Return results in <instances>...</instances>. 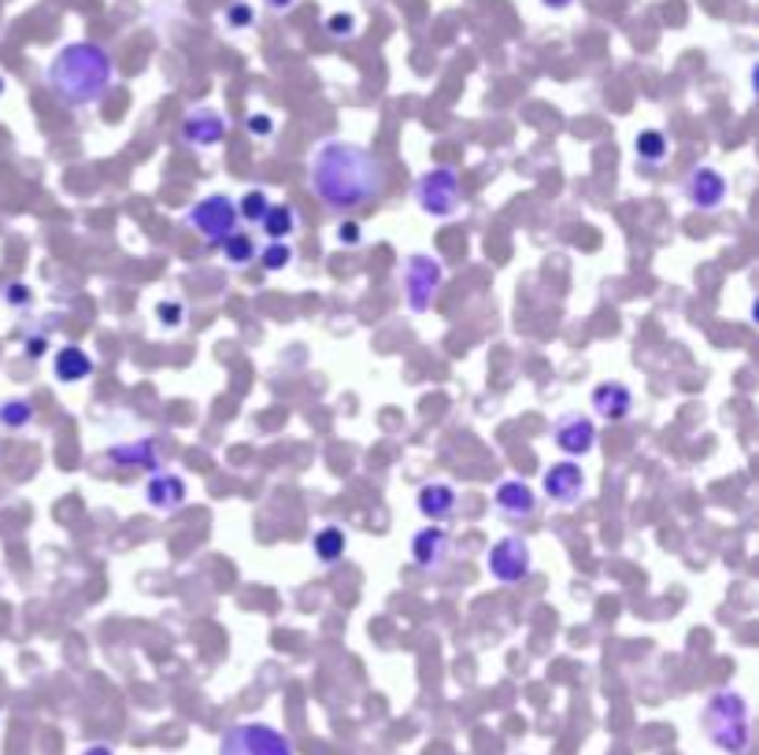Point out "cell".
<instances>
[{"label": "cell", "mask_w": 759, "mask_h": 755, "mask_svg": "<svg viewBox=\"0 0 759 755\" xmlns=\"http://www.w3.org/2000/svg\"><path fill=\"white\" fill-rule=\"evenodd\" d=\"M312 189L330 211H360L386 193V167L363 145L326 141L312 156Z\"/></svg>", "instance_id": "obj_1"}, {"label": "cell", "mask_w": 759, "mask_h": 755, "mask_svg": "<svg viewBox=\"0 0 759 755\" xmlns=\"http://www.w3.org/2000/svg\"><path fill=\"white\" fill-rule=\"evenodd\" d=\"M49 93L67 108H86L97 104L115 82V60L108 49L93 45V41H71L52 56L45 71Z\"/></svg>", "instance_id": "obj_2"}, {"label": "cell", "mask_w": 759, "mask_h": 755, "mask_svg": "<svg viewBox=\"0 0 759 755\" xmlns=\"http://www.w3.org/2000/svg\"><path fill=\"white\" fill-rule=\"evenodd\" d=\"M700 730L723 755H745L752 748V719H748V700L734 689H719L708 696L700 711Z\"/></svg>", "instance_id": "obj_3"}, {"label": "cell", "mask_w": 759, "mask_h": 755, "mask_svg": "<svg viewBox=\"0 0 759 755\" xmlns=\"http://www.w3.org/2000/svg\"><path fill=\"white\" fill-rule=\"evenodd\" d=\"M219 755H297L293 741L267 722H238L219 737Z\"/></svg>", "instance_id": "obj_4"}, {"label": "cell", "mask_w": 759, "mask_h": 755, "mask_svg": "<svg viewBox=\"0 0 759 755\" xmlns=\"http://www.w3.org/2000/svg\"><path fill=\"white\" fill-rule=\"evenodd\" d=\"M186 222L193 227L208 244H223L230 233L238 230V205L223 193H212L204 200H197L193 208L186 211Z\"/></svg>", "instance_id": "obj_5"}, {"label": "cell", "mask_w": 759, "mask_h": 755, "mask_svg": "<svg viewBox=\"0 0 759 755\" xmlns=\"http://www.w3.org/2000/svg\"><path fill=\"white\" fill-rule=\"evenodd\" d=\"M441 282H445V268H441V260L426 256V252L408 256V263H404V301H408L411 312L415 315L430 312Z\"/></svg>", "instance_id": "obj_6"}, {"label": "cell", "mask_w": 759, "mask_h": 755, "mask_svg": "<svg viewBox=\"0 0 759 755\" xmlns=\"http://www.w3.org/2000/svg\"><path fill=\"white\" fill-rule=\"evenodd\" d=\"M415 200L426 216L449 219L460 211V175L452 167H434L415 182Z\"/></svg>", "instance_id": "obj_7"}, {"label": "cell", "mask_w": 759, "mask_h": 755, "mask_svg": "<svg viewBox=\"0 0 759 755\" xmlns=\"http://www.w3.org/2000/svg\"><path fill=\"white\" fill-rule=\"evenodd\" d=\"M486 570H489V578L493 581H500V585H519L530 578V570H534V556H530V545H526L523 537H500L497 545L489 548V556H486Z\"/></svg>", "instance_id": "obj_8"}, {"label": "cell", "mask_w": 759, "mask_h": 755, "mask_svg": "<svg viewBox=\"0 0 759 755\" xmlns=\"http://www.w3.org/2000/svg\"><path fill=\"white\" fill-rule=\"evenodd\" d=\"M552 441L563 455H574V460L578 455H589L597 449V422L589 415L567 411L552 422Z\"/></svg>", "instance_id": "obj_9"}, {"label": "cell", "mask_w": 759, "mask_h": 755, "mask_svg": "<svg viewBox=\"0 0 759 755\" xmlns=\"http://www.w3.org/2000/svg\"><path fill=\"white\" fill-rule=\"evenodd\" d=\"M726 193H730V186H726L723 171H715V167H697L682 182V197L697 211H719Z\"/></svg>", "instance_id": "obj_10"}, {"label": "cell", "mask_w": 759, "mask_h": 755, "mask_svg": "<svg viewBox=\"0 0 759 755\" xmlns=\"http://www.w3.org/2000/svg\"><path fill=\"white\" fill-rule=\"evenodd\" d=\"M541 489H545V496L552 500V504L574 507L578 500H582V493H586V474H582V466L571 463V460L552 463L545 471V478H541Z\"/></svg>", "instance_id": "obj_11"}, {"label": "cell", "mask_w": 759, "mask_h": 755, "mask_svg": "<svg viewBox=\"0 0 759 755\" xmlns=\"http://www.w3.org/2000/svg\"><path fill=\"white\" fill-rule=\"evenodd\" d=\"M449 556H452V537H449V529L426 526V529H419V534L411 537V563H415L419 570L441 574V570L449 567Z\"/></svg>", "instance_id": "obj_12"}, {"label": "cell", "mask_w": 759, "mask_h": 755, "mask_svg": "<svg viewBox=\"0 0 759 755\" xmlns=\"http://www.w3.org/2000/svg\"><path fill=\"white\" fill-rule=\"evenodd\" d=\"M189 500V485L182 474H171V471H156L149 478V485H145V504L152 507V512L160 515H175L182 512Z\"/></svg>", "instance_id": "obj_13"}, {"label": "cell", "mask_w": 759, "mask_h": 755, "mask_svg": "<svg viewBox=\"0 0 759 755\" xmlns=\"http://www.w3.org/2000/svg\"><path fill=\"white\" fill-rule=\"evenodd\" d=\"M104 463L119 466V471H160V444L152 438H137V441H123V444H112L108 452H104Z\"/></svg>", "instance_id": "obj_14"}, {"label": "cell", "mask_w": 759, "mask_h": 755, "mask_svg": "<svg viewBox=\"0 0 759 755\" xmlns=\"http://www.w3.org/2000/svg\"><path fill=\"white\" fill-rule=\"evenodd\" d=\"M589 408H593L597 419H604V422H623L630 419V411H634V389H630L626 381H604V386L593 389Z\"/></svg>", "instance_id": "obj_15"}, {"label": "cell", "mask_w": 759, "mask_h": 755, "mask_svg": "<svg viewBox=\"0 0 759 755\" xmlns=\"http://www.w3.org/2000/svg\"><path fill=\"white\" fill-rule=\"evenodd\" d=\"M182 141L193 145V148H215L219 141H223L226 134V123L223 115L212 112V108H200V112H189L186 123H182Z\"/></svg>", "instance_id": "obj_16"}, {"label": "cell", "mask_w": 759, "mask_h": 755, "mask_svg": "<svg viewBox=\"0 0 759 755\" xmlns=\"http://www.w3.org/2000/svg\"><path fill=\"white\" fill-rule=\"evenodd\" d=\"M493 504H497V512L504 518H515V523H523V518H530L537 512V493L519 478H508V482L497 485V493H493Z\"/></svg>", "instance_id": "obj_17"}, {"label": "cell", "mask_w": 759, "mask_h": 755, "mask_svg": "<svg viewBox=\"0 0 759 755\" xmlns=\"http://www.w3.org/2000/svg\"><path fill=\"white\" fill-rule=\"evenodd\" d=\"M456 504H460L456 485H449V482H426L415 496L419 515L430 518V523H445V518H452L456 515Z\"/></svg>", "instance_id": "obj_18"}, {"label": "cell", "mask_w": 759, "mask_h": 755, "mask_svg": "<svg viewBox=\"0 0 759 755\" xmlns=\"http://www.w3.org/2000/svg\"><path fill=\"white\" fill-rule=\"evenodd\" d=\"M52 370H56L60 381H86L93 375V356L78 345H63L52 359Z\"/></svg>", "instance_id": "obj_19"}, {"label": "cell", "mask_w": 759, "mask_h": 755, "mask_svg": "<svg viewBox=\"0 0 759 755\" xmlns=\"http://www.w3.org/2000/svg\"><path fill=\"white\" fill-rule=\"evenodd\" d=\"M297 222H301V216H297V208L293 205H271V211L267 216H263V233H267L271 241H286L293 230H297Z\"/></svg>", "instance_id": "obj_20"}, {"label": "cell", "mask_w": 759, "mask_h": 755, "mask_svg": "<svg viewBox=\"0 0 759 755\" xmlns=\"http://www.w3.org/2000/svg\"><path fill=\"white\" fill-rule=\"evenodd\" d=\"M345 548H349V537H345V529H337V526H323L319 534L312 537V552L326 563V567L341 559Z\"/></svg>", "instance_id": "obj_21"}, {"label": "cell", "mask_w": 759, "mask_h": 755, "mask_svg": "<svg viewBox=\"0 0 759 755\" xmlns=\"http://www.w3.org/2000/svg\"><path fill=\"white\" fill-rule=\"evenodd\" d=\"M30 422H34V403L30 400H23V397L0 400V430L19 433V430H27Z\"/></svg>", "instance_id": "obj_22"}, {"label": "cell", "mask_w": 759, "mask_h": 755, "mask_svg": "<svg viewBox=\"0 0 759 755\" xmlns=\"http://www.w3.org/2000/svg\"><path fill=\"white\" fill-rule=\"evenodd\" d=\"M634 153H637L641 164H663L667 153H671V141H667V134H663V130H641L634 137Z\"/></svg>", "instance_id": "obj_23"}, {"label": "cell", "mask_w": 759, "mask_h": 755, "mask_svg": "<svg viewBox=\"0 0 759 755\" xmlns=\"http://www.w3.org/2000/svg\"><path fill=\"white\" fill-rule=\"evenodd\" d=\"M219 249H223L226 263H234V268H249V263L256 260V241H252L245 230H234Z\"/></svg>", "instance_id": "obj_24"}, {"label": "cell", "mask_w": 759, "mask_h": 755, "mask_svg": "<svg viewBox=\"0 0 759 755\" xmlns=\"http://www.w3.org/2000/svg\"><path fill=\"white\" fill-rule=\"evenodd\" d=\"M234 205H238V219H245V222H252V227H260L263 216L271 211V197L263 193V189H245V193H241V200H234Z\"/></svg>", "instance_id": "obj_25"}, {"label": "cell", "mask_w": 759, "mask_h": 755, "mask_svg": "<svg viewBox=\"0 0 759 755\" xmlns=\"http://www.w3.org/2000/svg\"><path fill=\"white\" fill-rule=\"evenodd\" d=\"M297 260V252H293V244H286V241H271L267 249L260 252V263H263V271H286L289 263Z\"/></svg>", "instance_id": "obj_26"}, {"label": "cell", "mask_w": 759, "mask_h": 755, "mask_svg": "<svg viewBox=\"0 0 759 755\" xmlns=\"http://www.w3.org/2000/svg\"><path fill=\"white\" fill-rule=\"evenodd\" d=\"M326 34L337 38V41L352 38V34H356V15H349V12H334L330 19H326Z\"/></svg>", "instance_id": "obj_27"}, {"label": "cell", "mask_w": 759, "mask_h": 755, "mask_svg": "<svg viewBox=\"0 0 759 755\" xmlns=\"http://www.w3.org/2000/svg\"><path fill=\"white\" fill-rule=\"evenodd\" d=\"M156 318H160V326H167V329L182 326V318H186V304H178V301H164L160 307H156Z\"/></svg>", "instance_id": "obj_28"}, {"label": "cell", "mask_w": 759, "mask_h": 755, "mask_svg": "<svg viewBox=\"0 0 759 755\" xmlns=\"http://www.w3.org/2000/svg\"><path fill=\"white\" fill-rule=\"evenodd\" d=\"M4 304L8 307H30V304H34V293H30L27 282H12L4 290Z\"/></svg>", "instance_id": "obj_29"}, {"label": "cell", "mask_w": 759, "mask_h": 755, "mask_svg": "<svg viewBox=\"0 0 759 755\" xmlns=\"http://www.w3.org/2000/svg\"><path fill=\"white\" fill-rule=\"evenodd\" d=\"M337 241H341L345 249H356V244L363 241L360 222H356V219H341V222H337Z\"/></svg>", "instance_id": "obj_30"}, {"label": "cell", "mask_w": 759, "mask_h": 755, "mask_svg": "<svg viewBox=\"0 0 759 755\" xmlns=\"http://www.w3.org/2000/svg\"><path fill=\"white\" fill-rule=\"evenodd\" d=\"M226 23L234 30H245L252 23V8L245 4V0H234V4L226 8Z\"/></svg>", "instance_id": "obj_31"}, {"label": "cell", "mask_w": 759, "mask_h": 755, "mask_svg": "<svg viewBox=\"0 0 759 755\" xmlns=\"http://www.w3.org/2000/svg\"><path fill=\"white\" fill-rule=\"evenodd\" d=\"M23 348H27L30 359H41V356L49 353V337H45V334H30L27 342H23Z\"/></svg>", "instance_id": "obj_32"}, {"label": "cell", "mask_w": 759, "mask_h": 755, "mask_svg": "<svg viewBox=\"0 0 759 755\" xmlns=\"http://www.w3.org/2000/svg\"><path fill=\"white\" fill-rule=\"evenodd\" d=\"M245 130H249V134H271L274 123L267 119V115H249V119H245Z\"/></svg>", "instance_id": "obj_33"}, {"label": "cell", "mask_w": 759, "mask_h": 755, "mask_svg": "<svg viewBox=\"0 0 759 755\" xmlns=\"http://www.w3.org/2000/svg\"><path fill=\"white\" fill-rule=\"evenodd\" d=\"M263 4H267L271 12H278V15H282V12H289V8L297 4V0H263Z\"/></svg>", "instance_id": "obj_34"}, {"label": "cell", "mask_w": 759, "mask_h": 755, "mask_svg": "<svg viewBox=\"0 0 759 755\" xmlns=\"http://www.w3.org/2000/svg\"><path fill=\"white\" fill-rule=\"evenodd\" d=\"M82 755H115L112 744H89V748H82Z\"/></svg>", "instance_id": "obj_35"}, {"label": "cell", "mask_w": 759, "mask_h": 755, "mask_svg": "<svg viewBox=\"0 0 759 755\" xmlns=\"http://www.w3.org/2000/svg\"><path fill=\"white\" fill-rule=\"evenodd\" d=\"M545 8H552V12H563V8H571L574 0H541Z\"/></svg>", "instance_id": "obj_36"}, {"label": "cell", "mask_w": 759, "mask_h": 755, "mask_svg": "<svg viewBox=\"0 0 759 755\" xmlns=\"http://www.w3.org/2000/svg\"><path fill=\"white\" fill-rule=\"evenodd\" d=\"M4 90H8V86H4V74H0V97H4Z\"/></svg>", "instance_id": "obj_37"}]
</instances>
